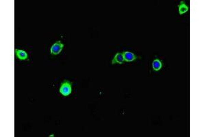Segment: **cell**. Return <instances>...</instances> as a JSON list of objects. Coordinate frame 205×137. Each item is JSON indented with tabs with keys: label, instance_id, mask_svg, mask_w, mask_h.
Returning <instances> with one entry per match:
<instances>
[{
	"label": "cell",
	"instance_id": "4",
	"mask_svg": "<svg viewBox=\"0 0 205 137\" xmlns=\"http://www.w3.org/2000/svg\"><path fill=\"white\" fill-rule=\"evenodd\" d=\"M125 62V60H124L123 54L122 53H117L116 55H115L114 58H113L112 61V64H123V62Z\"/></svg>",
	"mask_w": 205,
	"mask_h": 137
},
{
	"label": "cell",
	"instance_id": "3",
	"mask_svg": "<svg viewBox=\"0 0 205 137\" xmlns=\"http://www.w3.org/2000/svg\"><path fill=\"white\" fill-rule=\"evenodd\" d=\"M123 54L124 60H125V61L126 62H132L137 58V56L136 54H134V53L132 52H130V51H125Z\"/></svg>",
	"mask_w": 205,
	"mask_h": 137
},
{
	"label": "cell",
	"instance_id": "7",
	"mask_svg": "<svg viewBox=\"0 0 205 137\" xmlns=\"http://www.w3.org/2000/svg\"><path fill=\"white\" fill-rule=\"evenodd\" d=\"M152 65L153 70L155 71H159L160 69L162 68V66H163V64H162V62L160 61L159 59L155 60L154 61L152 62Z\"/></svg>",
	"mask_w": 205,
	"mask_h": 137
},
{
	"label": "cell",
	"instance_id": "1",
	"mask_svg": "<svg viewBox=\"0 0 205 137\" xmlns=\"http://www.w3.org/2000/svg\"><path fill=\"white\" fill-rule=\"evenodd\" d=\"M59 91L61 95L63 96H69L72 93V83L67 80H64L61 84Z\"/></svg>",
	"mask_w": 205,
	"mask_h": 137
},
{
	"label": "cell",
	"instance_id": "2",
	"mask_svg": "<svg viewBox=\"0 0 205 137\" xmlns=\"http://www.w3.org/2000/svg\"><path fill=\"white\" fill-rule=\"evenodd\" d=\"M64 45L62 43L60 40H58L55 42L51 48V55H58L61 53V51L64 48Z\"/></svg>",
	"mask_w": 205,
	"mask_h": 137
},
{
	"label": "cell",
	"instance_id": "6",
	"mask_svg": "<svg viewBox=\"0 0 205 137\" xmlns=\"http://www.w3.org/2000/svg\"><path fill=\"white\" fill-rule=\"evenodd\" d=\"M179 12L180 15L185 14V13L187 12L189 10L188 6L185 4V2L183 1H181V3H180V5H179Z\"/></svg>",
	"mask_w": 205,
	"mask_h": 137
},
{
	"label": "cell",
	"instance_id": "5",
	"mask_svg": "<svg viewBox=\"0 0 205 137\" xmlns=\"http://www.w3.org/2000/svg\"><path fill=\"white\" fill-rule=\"evenodd\" d=\"M15 53L17 57L21 60H24L28 59V55L26 51L23 50H21V49H15Z\"/></svg>",
	"mask_w": 205,
	"mask_h": 137
}]
</instances>
